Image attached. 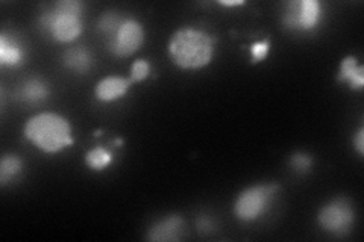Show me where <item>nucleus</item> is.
Returning a JSON list of instances; mask_svg holds the SVG:
<instances>
[{
  "mask_svg": "<svg viewBox=\"0 0 364 242\" xmlns=\"http://www.w3.org/2000/svg\"><path fill=\"white\" fill-rule=\"evenodd\" d=\"M168 55L179 68L199 70L213 60L214 38L199 28H181L168 41Z\"/></svg>",
  "mask_w": 364,
  "mask_h": 242,
  "instance_id": "f257e3e1",
  "label": "nucleus"
},
{
  "mask_svg": "<svg viewBox=\"0 0 364 242\" xmlns=\"http://www.w3.org/2000/svg\"><path fill=\"white\" fill-rule=\"evenodd\" d=\"M26 140L44 153H60L73 145L72 126L63 115L55 112H41L28 120L23 129Z\"/></svg>",
  "mask_w": 364,
  "mask_h": 242,
  "instance_id": "f03ea898",
  "label": "nucleus"
},
{
  "mask_svg": "<svg viewBox=\"0 0 364 242\" xmlns=\"http://www.w3.org/2000/svg\"><path fill=\"white\" fill-rule=\"evenodd\" d=\"M40 26L58 43H73L82 32V5L77 0H60L40 17Z\"/></svg>",
  "mask_w": 364,
  "mask_h": 242,
  "instance_id": "7ed1b4c3",
  "label": "nucleus"
},
{
  "mask_svg": "<svg viewBox=\"0 0 364 242\" xmlns=\"http://www.w3.org/2000/svg\"><path fill=\"white\" fill-rule=\"evenodd\" d=\"M277 191H278L277 183L254 185L242 191L234 204L235 216L245 223L255 221L257 218L266 214L273 199H275Z\"/></svg>",
  "mask_w": 364,
  "mask_h": 242,
  "instance_id": "20e7f679",
  "label": "nucleus"
},
{
  "mask_svg": "<svg viewBox=\"0 0 364 242\" xmlns=\"http://www.w3.org/2000/svg\"><path fill=\"white\" fill-rule=\"evenodd\" d=\"M322 18V5L317 0H296L284 11V26L294 32H311Z\"/></svg>",
  "mask_w": 364,
  "mask_h": 242,
  "instance_id": "39448f33",
  "label": "nucleus"
},
{
  "mask_svg": "<svg viewBox=\"0 0 364 242\" xmlns=\"http://www.w3.org/2000/svg\"><path fill=\"white\" fill-rule=\"evenodd\" d=\"M355 214L354 207L346 199H334L326 203L317 215L321 227L329 233L345 235L354 224Z\"/></svg>",
  "mask_w": 364,
  "mask_h": 242,
  "instance_id": "423d86ee",
  "label": "nucleus"
},
{
  "mask_svg": "<svg viewBox=\"0 0 364 242\" xmlns=\"http://www.w3.org/2000/svg\"><path fill=\"white\" fill-rule=\"evenodd\" d=\"M144 41V29L140 21L135 18L124 17L116 33L108 40V49L116 55L127 57L134 55L141 48Z\"/></svg>",
  "mask_w": 364,
  "mask_h": 242,
  "instance_id": "0eeeda50",
  "label": "nucleus"
},
{
  "mask_svg": "<svg viewBox=\"0 0 364 242\" xmlns=\"http://www.w3.org/2000/svg\"><path fill=\"white\" fill-rule=\"evenodd\" d=\"M132 82L127 77L122 76H108L100 80V82L95 88V94L96 99L104 101V103H111L122 99L124 94L128 93L129 87Z\"/></svg>",
  "mask_w": 364,
  "mask_h": 242,
  "instance_id": "6e6552de",
  "label": "nucleus"
},
{
  "mask_svg": "<svg viewBox=\"0 0 364 242\" xmlns=\"http://www.w3.org/2000/svg\"><path fill=\"white\" fill-rule=\"evenodd\" d=\"M184 230V220L179 215H168L156 221L151 229L147 239L149 241H178Z\"/></svg>",
  "mask_w": 364,
  "mask_h": 242,
  "instance_id": "1a4fd4ad",
  "label": "nucleus"
},
{
  "mask_svg": "<svg viewBox=\"0 0 364 242\" xmlns=\"http://www.w3.org/2000/svg\"><path fill=\"white\" fill-rule=\"evenodd\" d=\"M63 64L75 73L85 75L93 67V55L84 45L68 48L63 55Z\"/></svg>",
  "mask_w": 364,
  "mask_h": 242,
  "instance_id": "9d476101",
  "label": "nucleus"
},
{
  "mask_svg": "<svg viewBox=\"0 0 364 242\" xmlns=\"http://www.w3.org/2000/svg\"><path fill=\"white\" fill-rule=\"evenodd\" d=\"M50 96V88L48 87V84L44 80L38 79V77H31L28 80H25L18 89V99L26 103V105H40V103L48 100V97Z\"/></svg>",
  "mask_w": 364,
  "mask_h": 242,
  "instance_id": "9b49d317",
  "label": "nucleus"
},
{
  "mask_svg": "<svg viewBox=\"0 0 364 242\" xmlns=\"http://www.w3.org/2000/svg\"><path fill=\"white\" fill-rule=\"evenodd\" d=\"M338 80L346 82L352 89H363L364 87V68L358 65L355 56H346L340 64Z\"/></svg>",
  "mask_w": 364,
  "mask_h": 242,
  "instance_id": "f8f14e48",
  "label": "nucleus"
},
{
  "mask_svg": "<svg viewBox=\"0 0 364 242\" xmlns=\"http://www.w3.org/2000/svg\"><path fill=\"white\" fill-rule=\"evenodd\" d=\"M25 60V50L21 44L6 33L0 35V62L8 67H17Z\"/></svg>",
  "mask_w": 364,
  "mask_h": 242,
  "instance_id": "ddd939ff",
  "label": "nucleus"
},
{
  "mask_svg": "<svg viewBox=\"0 0 364 242\" xmlns=\"http://www.w3.org/2000/svg\"><path fill=\"white\" fill-rule=\"evenodd\" d=\"M23 170L21 159L16 155H5L0 163V185L5 187L14 180Z\"/></svg>",
  "mask_w": 364,
  "mask_h": 242,
  "instance_id": "4468645a",
  "label": "nucleus"
},
{
  "mask_svg": "<svg viewBox=\"0 0 364 242\" xmlns=\"http://www.w3.org/2000/svg\"><path fill=\"white\" fill-rule=\"evenodd\" d=\"M112 153L105 147H95L85 155V163L90 168L102 171L112 164Z\"/></svg>",
  "mask_w": 364,
  "mask_h": 242,
  "instance_id": "2eb2a0df",
  "label": "nucleus"
},
{
  "mask_svg": "<svg viewBox=\"0 0 364 242\" xmlns=\"http://www.w3.org/2000/svg\"><path fill=\"white\" fill-rule=\"evenodd\" d=\"M124 17L119 16L117 13H114V11H108L104 16H102L97 21V28L100 31L102 35L107 38V41L116 33V31L119 29L120 23L123 21Z\"/></svg>",
  "mask_w": 364,
  "mask_h": 242,
  "instance_id": "dca6fc26",
  "label": "nucleus"
},
{
  "mask_svg": "<svg viewBox=\"0 0 364 242\" xmlns=\"http://www.w3.org/2000/svg\"><path fill=\"white\" fill-rule=\"evenodd\" d=\"M151 73V64L147 62L146 60H136L132 65H131V77L129 80L132 84L141 82Z\"/></svg>",
  "mask_w": 364,
  "mask_h": 242,
  "instance_id": "f3484780",
  "label": "nucleus"
},
{
  "mask_svg": "<svg viewBox=\"0 0 364 242\" xmlns=\"http://www.w3.org/2000/svg\"><path fill=\"white\" fill-rule=\"evenodd\" d=\"M311 165H313V159H311L310 155H306V153L298 152L290 158V167L296 172H301V175H304V172L309 171L311 168Z\"/></svg>",
  "mask_w": 364,
  "mask_h": 242,
  "instance_id": "a211bd4d",
  "label": "nucleus"
},
{
  "mask_svg": "<svg viewBox=\"0 0 364 242\" xmlns=\"http://www.w3.org/2000/svg\"><path fill=\"white\" fill-rule=\"evenodd\" d=\"M270 50V41L264 40V41H259L250 45V60H252L254 64H258L263 60H266V56L269 55Z\"/></svg>",
  "mask_w": 364,
  "mask_h": 242,
  "instance_id": "6ab92c4d",
  "label": "nucleus"
},
{
  "mask_svg": "<svg viewBox=\"0 0 364 242\" xmlns=\"http://www.w3.org/2000/svg\"><path fill=\"white\" fill-rule=\"evenodd\" d=\"M355 148L360 156L364 155V129L360 128V131L357 132V136H355Z\"/></svg>",
  "mask_w": 364,
  "mask_h": 242,
  "instance_id": "aec40b11",
  "label": "nucleus"
},
{
  "mask_svg": "<svg viewBox=\"0 0 364 242\" xmlns=\"http://www.w3.org/2000/svg\"><path fill=\"white\" fill-rule=\"evenodd\" d=\"M198 229L200 230V232H210L213 226H211L208 218H200V220L198 221Z\"/></svg>",
  "mask_w": 364,
  "mask_h": 242,
  "instance_id": "412c9836",
  "label": "nucleus"
},
{
  "mask_svg": "<svg viewBox=\"0 0 364 242\" xmlns=\"http://www.w3.org/2000/svg\"><path fill=\"white\" fill-rule=\"evenodd\" d=\"M220 5L223 6H238V5H245L243 0H237V2H226V0H222Z\"/></svg>",
  "mask_w": 364,
  "mask_h": 242,
  "instance_id": "4be33fe9",
  "label": "nucleus"
}]
</instances>
